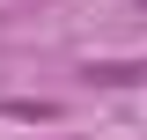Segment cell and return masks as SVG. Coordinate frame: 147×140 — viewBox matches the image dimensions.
Returning <instances> with one entry per match:
<instances>
[{
	"label": "cell",
	"mask_w": 147,
	"mask_h": 140,
	"mask_svg": "<svg viewBox=\"0 0 147 140\" xmlns=\"http://www.w3.org/2000/svg\"><path fill=\"white\" fill-rule=\"evenodd\" d=\"M0 118H22V125H52L59 103H44V96H15V103H0Z\"/></svg>",
	"instance_id": "7a4b0ae2"
},
{
	"label": "cell",
	"mask_w": 147,
	"mask_h": 140,
	"mask_svg": "<svg viewBox=\"0 0 147 140\" xmlns=\"http://www.w3.org/2000/svg\"><path fill=\"white\" fill-rule=\"evenodd\" d=\"M81 74H88L96 88H140L147 81V59H88Z\"/></svg>",
	"instance_id": "6da1fadb"
},
{
	"label": "cell",
	"mask_w": 147,
	"mask_h": 140,
	"mask_svg": "<svg viewBox=\"0 0 147 140\" xmlns=\"http://www.w3.org/2000/svg\"><path fill=\"white\" fill-rule=\"evenodd\" d=\"M140 7H147V0H140Z\"/></svg>",
	"instance_id": "3957f363"
}]
</instances>
